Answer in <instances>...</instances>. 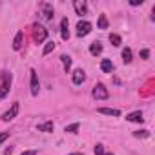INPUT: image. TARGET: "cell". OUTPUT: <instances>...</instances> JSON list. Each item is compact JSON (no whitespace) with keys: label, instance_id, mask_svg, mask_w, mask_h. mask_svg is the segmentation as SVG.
I'll list each match as a JSON object with an SVG mask.
<instances>
[{"label":"cell","instance_id":"1","mask_svg":"<svg viewBox=\"0 0 155 155\" xmlns=\"http://www.w3.org/2000/svg\"><path fill=\"white\" fill-rule=\"evenodd\" d=\"M11 81H13V77H11L9 71H6V69L0 71V99H4V97L9 93V90H11Z\"/></svg>","mask_w":155,"mask_h":155},{"label":"cell","instance_id":"2","mask_svg":"<svg viewBox=\"0 0 155 155\" xmlns=\"http://www.w3.org/2000/svg\"><path fill=\"white\" fill-rule=\"evenodd\" d=\"M33 38H35V42L42 44V42L48 38V29H46L44 26H40V24H35V26H33Z\"/></svg>","mask_w":155,"mask_h":155},{"label":"cell","instance_id":"3","mask_svg":"<svg viewBox=\"0 0 155 155\" xmlns=\"http://www.w3.org/2000/svg\"><path fill=\"white\" fill-rule=\"evenodd\" d=\"M93 97L97 99V101H106L108 97H110V93H108V88L104 86V84H97L95 88H93Z\"/></svg>","mask_w":155,"mask_h":155},{"label":"cell","instance_id":"4","mask_svg":"<svg viewBox=\"0 0 155 155\" xmlns=\"http://www.w3.org/2000/svg\"><path fill=\"white\" fill-rule=\"evenodd\" d=\"M91 29H93V26H91L88 20H81L79 24H77V35H79V37H86V35H90Z\"/></svg>","mask_w":155,"mask_h":155},{"label":"cell","instance_id":"5","mask_svg":"<svg viewBox=\"0 0 155 155\" xmlns=\"http://www.w3.org/2000/svg\"><path fill=\"white\" fill-rule=\"evenodd\" d=\"M17 115H18V104L15 102V104L6 111V113H2V120H4V122H9V120H13Z\"/></svg>","mask_w":155,"mask_h":155},{"label":"cell","instance_id":"6","mask_svg":"<svg viewBox=\"0 0 155 155\" xmlns=\"http://www.w3.org/2000/svg\"><path fill=\"white\" fill-rule=\"evenodd\" d=\"M31 73V95H38V90H40V82H38V75H37V71L35 69H31L29 71Z\"/></svg>","mask_w":155,"mask_h":155},{"label":"cell","instance_id":"7","mask_svg":"<svg viewBox=\"0 0 155 155\" xmlns=\"http://www.w3.org/2000/svg\"><path fill=\"white\" fill-rule=\"evenodd\" d=\"M73 8H75V13L77 15H86V11H88V6H86L84 0H75Z\"/></svg>","mask_w":155,"mask_h":155},{"label":"cell","instance_id":"8","mask_svg":"<svg viewBox=\"0 0 155 155\" xmlns=\"http://www.w3.org/2000/svg\"><path fill=\"white\" fill-rule=\"evenodd\" d=\"M86 81V73H84V69H75L73 71V84H82Z\"/></svg>","mask_w":155,"mask_h":155},{"label":"cell","instance_id":"9","mask_svg":"<svg viewBox=\"0 0 155 155\" xmlns=\"http://www.w3.org/2000/svg\"><path fill=\"white\" fill-rule=\"evenodd\" d=\"M40 9L44 11V18H46V20H51V18H53V13H55V11H53V6H51V4L42 2V4H40Z\"/></svg>","mask_w":155,"mask_h":155},{"label":"cell","instance_id":"10","mask_svg":"<svg viewBox=\"0 0 155 155\" xmlns=\"http://www.w3.org/2000/svg\"><path fill=\"white\" fill-rule=\"evenodd\" d=\"M60 35H62L64 40L69 38V22H68V18H62L60 20Z\"/></svg>","mask_w":155,"mask_h":155},{"label":"cell","instance_id":"11","mask_svg":"<svg viewBox=\"0 0 155 155\" xmlns=\"http://www.w3.org/2000/svg\"><path fill=\"white\" fill-rule=\"evenodd\" d=\"M126 120H130V122H142V120H144L142 111H133V113H128V115H126Z\"/></svg>","mask_w":155,"mask_h":155},{"label":"cell","instance_id":"12","mask_svg":"<svg viewBox=\"0 0 155 155\" xmlns=\"http://www.w3.org/2000/svg\"><path fill=\"white\" fill-rule=\"evenodd\" d=\"M53 128H55V124H53L51 120L42 122V124H38V126H37V130H38V131H44V133H51V131H53Z\"/></svg>","mask_w":155,"mask_h":155},{"label":"cell","instance_id":"13","mask_svg":"<svg viewBox=\"0 0 155 155\" xmlns=\"http://www.w3.org/2000/svg\"><path fill=\"white\" fill-rule=\"evenodd\" d=\"M113 68H115V66H113V62H111L110 58H104V60L101 62V69H102L104 73H111Z\"/></svg>","mask_w":155,"mask_h":155},{"label":"cell","instance_id":"14","mask_svg":"<svg viewBox=\"0 0 155 155\" xmlns=\"http://www.w3.org/2000/svg\"><path fill=\"white\" fill-rule=\"evenodd\" d=\"M99 113L102 115H111V117H120V111L115 108H99Z\"/></svg>","mask_w":155,"mask_h":155},{"label":"cell","instance_id":"15","mask_svg":"<svg viewBox=\"0 0 155 155\" xmlns=\"http://www.w3.org/2000/svg\"><path fill=\"white\" fill-rule=\"evenodd\" d=\"M22 38H24V33L18 31V33L15 35V40H13V49H20V48H22Z\"/></svg>","mask_w":155,"mask_h":155},{"label":"cell","instance_id":"16","mask_svg":"<svg viewBox=\"0 0 155 155\" xmlns=\"http://www.w3.org/2000/svg\"><path fill=\"white\" fill-rule=\"evenodd\" d=\"M90 53H91V55H101V53H102V44H101V42H93V44L90 46Z\"/></svg>","mask_w":155,"mask_h":155},{"label":"cell","instance_id":"17","mask_svg":"<svg viewBox=\"0 0 155 155\" xmlns=\"http://www.w3.org/2000/svg\"><path fill=\"white\" fill-rule=\"evenodd\" d=\"M60 60H62V66H64V71L68 73V71L71 69V57H68V55H62V57H60Z\"/></svg>","mask_w":155,"mask_h":155},{"label":"cell","instance_id":"18","mask_svg":"<svg viewBox=\"0 0 155 155\" xmlns=\"http://www.w3.org/2000/svg\"><path fill=\"white\" fill-rule=\"evenodd\" d=\"M122 60H124V64H130L131 62V49L130 48L122 49Z\"/></svg>","mask_w":155,"mask_h":155},{"label":"cell","instance_id":"19","mask_svg":"<svg viewBox=\"0 0 155 155\" xmlns=\"http://www.w3.org/2000/svg\"><path fill=\"white\" fill-rule=\"evenodd\" d=\"M55 49V42L53 40H49V42H46V46H44V51H42V55H49L51 51Z\"/></svg>","mask_w":155,"mask_h":155},{"label":"cell","instance_id":"20","mask_svg":"<svg viewBox=\"0 0 155 155\" xmlns=\"http://www.w3.org/2000/svg\"><path fill=\"white\" fill-rule=\"evenodd\" d=\"M99 29H108V18H106V15L99 17Z\"/></svg>","mask_w":155,"mask_h":155},{"label":"cell","instance_id":"21","mask_svg":"<svg viewBox=\"0 0 155 155\" xmlns=\"http://www.w3.org/2000/svg\"><path fill=\"white\" fill-rule=\"evenodd\" d=\"M110 42H111L113 46H120V44H122L120 37H119V35H115V33H111V35H110Z\"/></svg>","mask_w":155,"mask_h":155},{"label":"cell","instance_id":"22","mask_svg":"<svg viewBox=\"0 0 155 155\" xmlns=\"http://www.w3.org/2000/svg\"><path fill=\"white\" fill-rule=\"evenodd\" d=\"M66 131H68V133H77V131H79V122H75V124H69V126H66Z\"/></svg>","mask_w":155,"mask_h":155},{"label":"cell","instance_id":"23","mask_svg":"<svg viewBox=\"0 0 155 155\" xmlns=\"http://www.w3.org/2000/svg\"><path fill=\"white\" fill-rule=\"evenodd\" d=\"M133 135L139 137V139H146V137H150V131H148V130H140V131H135Z\"/></svg>","mask_w":155,"mask_h":155},{"label":"cell","instance_id":"24","mask_svg":"<svg viewBox=\"0 0 155 155\" xmlns=\"http://www.w3.org/2000/svg\"><path fill=\"white\" fill-rule=\"evenodd\" d=\"M8 139H9V131H4V133H0V144H4Z\"/></svg>","mask_w":155,"mask_h":155},{"label":"cell","instance_id":"25","mask_svg":"<svg viewBox=\"0 0 155 155\" xmlns=\"http://www.w3.org/2000/svg\"><path fill=\"white\" fill-rule=\"evenodd\" d=\"M95 155H104V148H102V144H97V146H95Z\"/></svg>","mask_w":155,"mask_h":155},{"label":"cell","instance_id":"26","mask_svg":"<svg viewBox=\"0 0 155 155\" xmlns=\"http://www.w3.org/2000/svg\"><path fill=\"white\" fill-rule=\"evenodd\" d=\"M140 57H142V58L146 60V58L150 57V49H142V51H140Z\"/></svg>","mask_w":155,"mask_h":155},{"label":"cell","instance_id":"27","mask_svg":"<svg viewBox=\"0 0 155 155\" xmlns=\"http://www.w3.org/2000/svg\"><path fill=\"white\" fill-rule=\"evenodd\" d=\"M142 2H144V0H131V6H142Z\"/></svg>","mask_w":155,"mask_h":155},{"label":"cell","instance_id":"28","mask_svg":"<svg viewBox=\"0 0 155 155\" xmlns=\"http://www.w3.org/2000/svg\"><path fill=\"white\" fill-rule=\"evenodd\" d=\"M22 155H37V151L35 150H29V151H24Z\"/></svg>","mask_w":155,"mask_h":155},{"label":"cell","instance_id":"29","mask_svg":"<svg viewBox=\"0 0 155 155\" xmlns=\"http://www.w3.org/2000/svg\"><path fill=\"white\" fill-rule=\"evenodd\" d=\"M69 155H84V153H69Z\"/></svg>","mask_w":155,"mask_h":155},{"label":"cell","instance_id":"30","mask_svg":"<svg viewBox=\"0 0 155 155\" xmlns=\"http://www.w3.org/2000/svg\"><path fill=\"white\" fill-rule=\"evenodd\" d=\"M104 155H113V153H104Z\"/></svg>","mask_w":155,"mask_h":155}]
</instances>
